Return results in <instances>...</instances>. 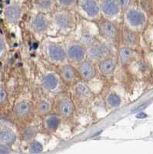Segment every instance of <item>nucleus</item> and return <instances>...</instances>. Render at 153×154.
<instances>
[{"mask_svg":"<svg viewBox=\"0 0 153 154\" xmlns=\"http://www.w3.org/2000/svg\"><path fill=\"white\" fill-rule=\"evenodd\" d=\"M30 111V105L28 102L22 101L16 105V112L19 116H24Z\"/></svg>","mask_w":153,"mask_h":154,"instance_id":"nucleus-17","label":"nucleus"},{"mask_svg":"<svg viewBox=\"0 0 153 154\" xmlns=\"http://www.w3.org/2000/svg\"><path fill=\"white\" fill-rule=\"evenodd\" d=\"M59 112L63 116L69 117L72 114L73 104L68 99H63L60 101L59 105Z\"/></svg>","mask_w":153,"mask_h":154,"instance_id":"nucleus-11","label":"nucleus"},{"mask_svg":"<svg viewBox=\"0 0 153 154\" xmlns=\"http://www.w3.org/2000/svg\"><path fill=\"white\" fill-rule=\"evenodd\" d=\"M4 46H5V45H4L3 40H2V38L0 37V51H2V49H4Z\"/></svg>","mask_w":153,"mask_h":154,"instance_id":"nucleus-31","label":"nucleus"},{"mask_svg":"<svg viewBox=\"0 0 153 154\" xmlns=\"http://www.w3.org/2000/svg\"><path fill=\"white\" fill-rule=\"evenodd\" d=\"M110 53L109 48L104 44L93 45L88 50V56L94 60H99L108 56Z\"/></svg>","mask_w":153,"mask_h":154,"instance_id":"nucleus-1","label":"nucleus"},{"mask_svg":"<svg viewBox=\"0 0 153 154\" xmlns=\"http://www.w3.org/2000/svg\"><path fill=\"white\" fill-rule=\"evenodd\" d=\"M50 110V104L46 101H41L37 105V112L40 115H45Z\"/></svg>","mask_w":153,"mask_h":154,"instance_id":"nucleus-22","label":"nucleus"},{"mask_svg":"<svg viewBox=\"0 0 153 154\" xmlns=\"http://www.w3.org/2000/svg\"><path fill=\"white\" fill-rule=\"evenodd\" d=\"M32 26L35 31L42 32L48 28L47 19L43 15H37L33 18L32 22Z\"/></svg>","mask_w":153,"mask_h":154,"instance_id":"nucleus-6","label":"nucleus"},{"mask_svg":"<svg viewBox=\"0 0 153 154\" xmlns=\"http://www.w3.org/2000/svg\"><path fill=\"white\" fill-rule=\"evenodd\" d=\"M68 57L69 60L75 63H79L84 60L85 56V50L81 45H72L68 49Z\"/></svg>","mask_w":153,"mask_h":154,"instance_id":"nucleus-2","label":"nucleus"},{"mask_svg":"<svg viewBox=\"0 0 153 154\" xmlns=\"http://www.w3.org/2000/svg\"><path fill=\"white\" fill-rule=\"evenodd\" d=\"M81 6L84 12L90 17H96L99 14V6L95 0H82Z\"/></svg>","mask_w":153,"mask_h":154,"instance_id":"nucleus-3","label":"nucleus"},{"mask_svg":"<svg viewBox=\"0 0 153 154\" xmlns=\"http://www.w3.org/2000/svg\"><path fill=\"white\" fill-rule=\"evenodd\" d=\"M107 103L110 106L117 107L121 104V99L116 93H110L107 97Z\"/></svg>","mask_w":153,"mask_h":154,"instance_id":"nucleus-21","label":"nucleus"},{"mask_svg":"<svg viewBox=\"0 0 153 154\" xmlns=\"http://www.w3.org/2000/svg\"><path fill=\"white\" fill-rule=\"evenodd\" d=\"M75 93L81 99H87L91 96V91L87 86L83 83L78 84L75 87Z\"/></svg>","mask_w":153,"mask_h":154,"instance_id":"nucleus-16","label":"nucleus"},{"mask_svg":"<svg viewBox=\"0 0 153 154\" xmlns=\"http://www.w3.org/2000/svg\"><path fill=\"white\" fill-rule=\"evenodd\" d=\"M58 2L61 5H65V6H69L75 4V0H57Z\"/></svg>","mask_w":153,"mask_h":154,"instance_id":"nucleus-27","label":"nucleus"},{"mask_svg":"<svg viewBox=\"0 0 153 154\" xmlns=\"http://www.w3.org/2000/svg\"><path fill=\"white\" fill-rule=\"evenodd\" d=\"M59 123H60V120L56 116H50L49 117L45 119V126L50 131L56 130L59 126Z\"/></svg>","mask_w":153,"mask_h":154,"instance_id":"nucleus-18","label":"nucleus"},{"mask_svg":"<svg viewBox=\"0 0 153 154\" xmlns=\"http://www.w3.org/2000/svg\"><path fill=\"white\" fill-rule=\"evenodd\" d=\"M36 5L42 10H50L52 6V0H35Z\"/></svg>","mask_w":153,"mask_h":154,"instance_id":"nucleus-23","label":"nucleus"},{"mask_svg":"<svg viewBox=\"0 0 153 154\" xmlns=\"http://www.w3.org/2000/svg\"><path fill=\"white\" fill-rule=\"evenodd\" d=\"M7 100V94L3 88L0 87V103H5Z\"/></svg>","mask_w":153,"mask_h":154,"instance_id":"nucleus-26","label":"nucleus"},{"mask_svg":"<svg viewBox=\"0 0 153 154\" xmlns=\"http://www.w3.org/2000/svg\"><path fill=\"white\" fill-rule=\"evenodd\" d=\"M119 7L116 0H104L102 3V10L108 16H116L119 12Z\"/></svg>","mask_w":153,"mask_h":154,"instance_id":"nucleus-4","label":"nucleus"},{"mask_svg":"<svg viewBox=\"0 0 153 154\" xmlns=\"http://www.w3.org/2000/svg\"><path fill=\"white\" fill-rule=\"evenodd\" d=\"M119 56H120V60L122 63H127L133 56V52L128 48L123 47L120 49Z\"/></svg>","mask_w":153,"mask_h":154,"instance_id":"nucleus-20","label":"nucleus"},{"mask_svg":"<svg viewBox=\"0 0 153 154\" xmlns=\"http://www.w3.org/2000/svg\"><path fill=\"white\" fill-rule=\"evenodd\" d=\"M48 54L49 57L54 61H62L66 57L64 49L61 46L56 44L49 45L48 47Z\"/></svg>","mask_w":153,"mask_h":154,"instance_id":"nucleus-5","label":"nucleus"},{"mask_svg":"<svg viewBox=\"0 0 153 154\" xmlns=\"http://www.w3.org/2000/svg\"><path fill=\"white\" fill-rule=\"evenodd\" d=\"M42 148L43 147H42V145L40 143L34 141V142L30 144L29 151L32 153H38V152H40L42 150Z\"/></svg>","mask_w":153,"mask_h":154,"instance_id":"nucleus-24","label":"nucleus"},{"mask_svg":"<svg viewBox=\"0 0 153 154\" xmlns=\"http://www.w3.org/2000/svg\"><path fill=\"white\" fill-rule=\"evenodd\" d=\"M100 31L104 36L107 38H115L117 34L116 27L111 22H105L100 26Z\"/></svg>","mask_w":153,"mask_h":154,"instance_id":"nucleus-9","label":"nucleus"},{"mask_svg":"<svg viewBox=\"0 0 153 154\" xmlns=\"http://www.w3.org/2000/svg\"><path fill=\"white\" fill-rule=\"evenodd\" d=\"M43 86L48 90L56 89L58 86V79L53 74L46 75L43 79Z\"/></svg>","mask_w":153,"mask_h":154,"instance_id":"nucleus-15","label":"nucleus"},{"mask_svg":"<svg viewBox=\"0 0 153 154\" xmlns=\"http://www.w3.org/2000/svg\"><path fill=\"white\" fill-rule=\"evenodd\" d=\"M78 70H79L81 75L83 77L84 79H90L94 76V67H93L92 63H89V62L85 61L81 63V64L78 66Z\"/></svg>","mask_w":153,"mask_h":154,"instance_id":"nucleus-7","label":"nucleus"},{"mask_svg":"<svg viewBox=\"0 0 153 154\" xmlns=\"http://www.w3.org/2000/svg\"><path fill=\"white\" fill-rule=\"evenodd\" d=\"M55 23L59 28L66 29L71 26V19L67 14L57 13L55 16Z\"/></svg>","mask_w":153,"mask_h":154,"instance_id":"nucleus-10","label":"nucleus"},{"mask_svg":"<svg viewBox=\"0 0 153 154\" xmlns=\"http://www.w3.org/2000/svg\"><path fill=\"white\" fill-rule=\"evenodd\" d=\"M82 41H83V42H85V43H86V44L92 43V36L89 35H85V36H83V38H82Z\"/></svg>","mask_w":153,"mask_h":154,"instance_id":"nucleus-29","label":"nucleus"},{"mask_svg":"<svg viewBox=\"0 0 153 154\" xmlns=\"http://www.w3.org/2000/svg\"><path fill=\"white\" fill-rule=\"evenodd\" d=\"M62 75L66 81H72L75 77V72L73 68L70 66H64L62 69Z\"/></svg>","mask_w":153,"mask_h":154,"instance_id":"nucleus-19","label":"nucleus"},{"mask_svg":"<svg viewBox=\"0 0 153 154\" xmlns=\"http://www.w3.org/2000/svg\"><path fill=\"white\" fill-rule=\"evenodd\" d=\"M21 13V9L18 5H12L5 10V16L8 20L12 23L16 22L19 19Z\"/></svg>","mask_w":153,"mask_h":154,"instance_id":"nucleus-12","label":"nucleus"},{"mask_svg":"<svg viewBox=\"0 0 153 154\" xmlns=\"http://www.w3.org/2000/svg\"><path fill=\"white\" fill-rule=\"evenodd\" d=\"M7 152H9V150H7L6 148L3 146L0 147V153H7Z\"/></svg>","mask_w":153,"mask_h":154,"instance_id":"nucleus-30","label":"nucleus"},{"mask_svg":"<svg viewBox=\"0 0 153 154\" xmlns=\"http://www.w3.org/2000/svg\"><path fill=\"white\" fill-rule=\"evenodd\" d=\"M127 19L132 26H138L145 22V16L139 11L131 10L128 12Z\"/></svg>","mask_w":153,"mask_h":154,"instance_id":"nucleus-8","label":"nucleus"},{"mask_svg":"<svg viewBox=\"0 0 153 154\" xmlns=\"http://www.w3.org/2000/svg\"><path fill=\"white\" fill-rule=\"evenodd\" d=\"M124 38H125V42H129V43H132V42H134L135 40H136V36H135L134 34L129 31V32H125Z\"/></svg>","mask_w":153,"mask_h":154,"instance_id":"nucleus-25","label":"nucleus"},{"mask_svg":"<svg viewBox=\"0 0 153 154\" xmlns=\"http://www.w3.org/2000/svg\"><path fill=\"white\" fill-rule=\"evenodd\" d=\"M119 6L122 8H126L130 3V0H116Z\"/></svg>","mask_w":153,"mask_h":154,"instance_id":"nucleus-28","label":"nucleus"},{"mask_svg":"<svg viewBox=\"0 0 153 154\" xmlns=\"http://www.w3.org/2000/svg\"><path fill=\"white\" fill-rule=\"evenodd\" d=\"M116 66V62L112 59H106L103 60L99 66L101 72L104 74H111L115 70Z\"/></svg>","mask_w":153,"mask_h":154,"instance_id":"nucleus-13","label":"nucleus"},{"mask_svg":"<svg viewBox=\"0 0 153 154\" xmlns=\"http://www.w3.org/2000/svg\"><path fill=\"white\" fill-rule=\"evenodd\" d=\"M16 140V135L9 130H4L0 132V141L4 145L12 144Z\"/></svg>","mask_w":153,"mask_h":154,"instance_id":"nucleus-14","label":"nucleus"}]
</instances>
